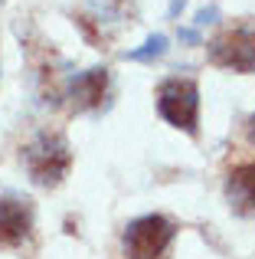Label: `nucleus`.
I'll list each match as a JSON object with an SVG mask.
<instances>
[{"mask_svg": "<svg viewBox=\"0 0 255 259\" xmlns=\"http://www.w3.org/2000/svg\"><path fill=\"white\" fill-rule=\"evenodd\" d=\"M105 92H108V69H102V66L79 72V76L69 79V85H66V99H69L72 112L98 108L105 102Z\"/></svg>", "mask_w": 255, "mask_h": 259, "instance_id": "423d86ee", "label": "nucleus"}, {"mask_svg": "<svg viewBox=\"0 0 255 259\" xmlns=\"http://www.w3.org/2000/svg\"><path fill=\"white\" fill-rule=\"evenodd\" d=\"M164 53H167V36L164 33H154V36H147V43L141 46V50L128 53V59H134V63H151V59H160Z\"/></svg>", "mask_w": 255, "mask_h": 259, "instance_id": "6e6552de", "label": "nucleus"}, {"mask_svg": "<svg viewBox=\"0 0 255 259\" xmlns=\"http://www.w3.org/2000/svg\"><path fill=\"white\" fill-rule=\"evenodd\" d=\"M157 112L167 125L186 135L200 132V85L193 79H167L157 89Z\"/></svg>", "mask_w": 255, "mask_h": 259, "instance_id": "f03ea898", "label": "nucleus"}, {"mask_svg": "<svg viewBox=\"0 0 255 259\" xmlns=\"http://www.w3.org/2000/svg\"><path fill=\"white\" fill-rule=\"evenodd\" d=\"M213 17H216V10H200L197 23H213Z\"/></svg>", "mask_w": 255, "mask_h": 259, "instance_id": "1a4fd4ad", "label": "nucleus"}, {"mask_svg": "<svg viewBox=\"0 0 255 259\" xmlns=\"http://www.w3.org/2000/svg\"><path fill=\"white\" fill-rule=\"evenodd\" d=\"M226 200L239 217H255V161H242L226 174Z\"/></svg>", "mask_w": 255, "mask_h": 259, "instance_id": "0eeeda50", "label": "nucleus"}, {"mask_svg": "<svg viewBox=\"0 0 255 259\" xmlns=\"http://www.w3.org/2000/svg\"><path fill=\"white\" fill-rule=\"evenodd\" d=\"M33 230V207L30 200H20L13 194L0 197V246L13 249L20 243H26Z\"/></svg>", "mask_w": 255, "mask_h": 259, "instance_id": "39448f33", "label": "nucleus"}, {"mask_svg": "<svg viewBox=\"0 0 255 259\" xmlns=\"http://www.w3.org/2000/svg\"><path fill=\"white\" fill-rule=\"evenodd\" d=\"M177 236V223L164 213L138 217L124 227V256L128 259H164L167 246Z\"/></svg>", "mask_w": 255, "mask_h": 259, "instance_id": "7ed1b4c3", "label": "nucleus"}, {"mask_svg": "<svg viewBox=\"0 0 255 259\" xmlns=\"http://www.w3.org/2000/svg\"><path fill=\"white\" fill-rule=\"evenodd\" d=\"M210 63L232 72H255V30L229 26L210 39Z\"/></svg>", "mask_w": 255, "mask_h": 259, "instance_id": "20e7f679", "label": "nucleus"}, {"mask_svg": "<svg viewBox=\"0 0 255 259\" xmlns=\"http://www.w3.org/2000/svg\"><path fill=\"white\" fill-rule=\"evenodd\" d=\"M23 167L33 184L39 187H56L72 167L69 141L59 132H39L23 145Z\"/></svg>", "mask_w": 255, "mask_h": 259, "instance_id": "f257e3e1", "label": "nucleus"}, {"mask_svg": "<svg viewBox=\"0 0 255 259\" xmlns=\"http://www.w3.org/2000/svg\"><path fill=\"white\" fill-rule=\"evenodd\" d=\"M180 39H186V43H197V33H193V30H180Z\"/></svg>", "mask_w": 255, "mask_h": 259, "instance_id": "9b49d317", "label": "nucleus"}, {"mask_svg": "<svg viewBox=\"0 0 255 259\" xmlns=\"http://www.w3.org/2000/svg\"><path fill=\"white\" fill-rule=\"evenodd\" d=\"M245 135H249V141L255 145V112H252V118L245 121Z\"/></svg>", "mask_w": 255, "mask_h": 259, "instance_id": "9d476101", "label": "nucleus"}]
</instances>
